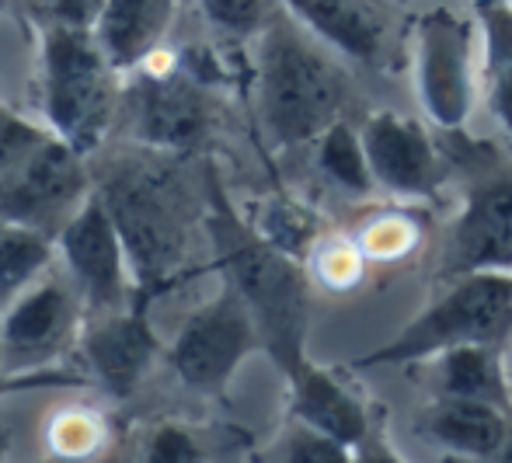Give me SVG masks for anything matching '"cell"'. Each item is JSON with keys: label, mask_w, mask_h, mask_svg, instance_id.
I'll list each match as a JSON object with an SVG mask.
<instances>
[{"label": "cell", "mask_w": 512, "mask_h": 463, "mask_svg": "<svg viewBox=\"0 0 512 463\" xmlns=\"http://www.w3.org/2000/svg\"><path fill=\"white\" fill-rule=\"evenodd\" d=\"M509 4H512V0H509Z\"/></svg>", "instance_id": "e575fe53"}, {"label": "cell", "mask_w": 512, "mask_h": 463, "mask_svg": "<svg viewBox=\"0 0 512 463\" xmlns=\"http://www.w3.org/2000/svg\"><path fill=\"white\" fill-rule=\"evenodd\" d=\"M56 262V241L25 223L0 220V314Z\"/></svg>", "instance_id": "603a6c76"}, {"label": "cell", "mask_w": 512, "mask_h": 463, "mask_svg": "<svg viewBox=\"0 0 512 463\" xmlns=\"http://www.w3.org/2000/svg\"><path fill=\"white\" fill-rule=\"evenodd\" d=\"M509 411L485 401L436 397L418 415V432L425 443L460 460H495L506 443Z\"/></svg>", "instance_id": "e0dca14e"}, {"label": "cell", "mask_w": 512, "mask_h": 463, "mask_svg": "<svg viewBox=\"0 0 512 463\" xmlns=\"http://www.w3.org/2000/svg\"><path fill=\"white\" fill-rule=\"evenodd\" d=\"M321 46L363 67H377L387 53L384 0H279Z\"/></svg>", "instance_id": "9a60e30c"}, {"label": "cell", "mask_w": 512, "mask_h": 463, "mask_svg": "<svg viewBox=\"0 0 512 463\" xmlns=\"http://www.w3.org/2000/svg\"><path fill=\"white\" fill-rule=\"evenodd\" d=\"M56 255L81 293L88 321L119 314L136 303V282L126 244H122L119 227L98 192H91L74 220L56 234Z\"/></svg>", "instance_id": "8fae6325"}, {"label": "cell", "mask_w": 512, "mask_h": 463, "mask_svg": "<svg viewBox=\"0 0 512 463\" xmlns=\"http://www.w3.org/2000/svg\"><path fill=\"white\" fill-rule=\"evenodd\" d=\"M108 0H14V11L35 28H74L95 32Z\"/></svg>", "instance_id": "4316f807"}, {"label": "cell", "mask_w": 512, "mask_h": 463, "mask_svg": "<svg viewBox=\"0 0 512 463\" xmlns=\"http://www.w3.org/2000/svg\"><path fill=\"white\" fill-rule=\"evenodd\" d=\"M140 463H209V450L192 425L157 422L147 432Z\"/></svg>", "instance_id": "f546056e"}, {"label": "cell", "mask_w": 512, "mask_h": 463, "mask_svg": "<svg viewBox=\"0 0 512 463\" xmlns=\"http://www.w3.org/2000/svg\"><path fill=\"white\" fill-rule=\"evenodd\" d=\"M88 310L67 272L49 269L0 314L4 373L11 390L39 387L49 370L77 352Z\"/></svg>", "instance_id": "ba28073f"}, {"label": "cell", "mask_w": 512, "mask_h": 463, "mask_svg": "<svg viewBox=\"0 0 512 463\" xmlns=\"http://www.w3.org/2000/svg\"><path fill=\"white\" fill-rule=\"evenodd\" d=\"M255 352H265L262 331H258L241 293L223 282L220 293L209 296L185 317L164 359L192 394L223 397L237 370Z\"/></svg>", "instance_id": "9c48e42d"}, {"label": "cell", "mask_w": 512, "mask_h": 463, "mask_svg": "<svg viewBox=\"0 0 512 463\" xmlns=\"http://www.w3.org/2000/svg\"><path fill=\"white\" fill-rule=\"evenodd\" d=\"M199 14L213 32L227 35V39H258L265 21L272 18L265 0H196Z\"/></svg>", "instance_id": "f1b7e54d"}, {"label": "cell", "mask_w": 512, "mask_h": 463, "mask_svg": "<svg viewBox=\"0 0 512 463\" xmlns=\"http://www.w3.org/2000/svg\"><path fill=\"white\" fill-rule=\"evenodd\" d=\"M499 463H512V411H509V429H506V443H502L499 457H495Z\"/></svg>", "instance_id": "d6a6232c"}, {"label": "cell", "mask_w": 512, "mask_h": 463, "mask_svg": "<svg viewBox=\"0 0 512 463\" xmlns=\"http://www.w3.org/2000/svg\"><path fill=\"white\" fill-rule=\"evenodd\" d=\"M481 56V98L492 119L512 143V4L509 0H474Z\"/></svg>", "instance_id": "ffe728a7"}, {"label": "cell", "mask_w": 512, "mask_h": 463, "mask_svg": "<svg viewBox=\"0 0 512 463\" xmlns=\"http://www.w3.org/2000/svg\"><path fill=\"white\" fill-rule=\"evenodd\" d=\"M411 81L432 126L464 133L481 94L478 21L453 7L425 11L411 32Z\"/></svg>", "instance_id": "52a82bcc"}, {"label": "cell", "mask_w": 512, "mask_h": 463, "mask_svg": "<svg viewBox=\"0 0 512 463\" xmlns=\"http://www.w3.org/2000/svg\"><path fill=\"white\" fill-rule=\"evenodd\" d=\"M39 42V112L77 154L91 157L115 136L126 74L98 46L95 32L42 28Z\"/></svg>", "instance_id": "5b68a950"}, {"label": "cell", "mask_w": 512, "mask_h": 463, "mask_svg": "<svg viewBox=\"0 0 512 463\" xmlns=\"http://www.w3.org/2000/svg\"><path fill=\"white\" fill-rule=\"evenodd\" d=\"M88 161L95 192L102 195L126 244L136 282L133 307L150 310L157 296H168L189 279L192 230L203 223L206 202L192 209L182 178L185 157L108 140Z\"/></svg>", "instance_id": "6da1fadb"}, {"label": "cell", "mask_w": 512, "mask_h": 463, "mask_svg": "<svg viewBox=\"0 0 512 463\" xmlns=\"http://www.w3.org/2000/svg\"><path fill=\"white\" fill-rule=\"evenodd\" d=\"M359 251L366 255L370 265H391V262H401L408 258L411 251L422 244L425 237V223L418 216V209H408V206H398V209H377L373 216H366L356 230Z\"/></svg>", "instance_id": "d4e9b609"}, {"label": "cell", "mask_w": 512, "mask_h": 463, "mask_svg": "<svg viewBox=\"0 0 512 463\" xmlns=\"http://www.w3.org/2000/svg\"><path fill=\"white\" fill-rule=\"evenodd\" d=\"M11 394V383H7V373H4V335H0V397Z\"/></svg>", "instance_id": "836d02e7"}, {"label": "cell", "mask_w": 512, "mask_h": 463, "mask_svg": "<svg viewBox=\"0 0 512 463\" xmlns=\"http://www.w3.org/2000/svg\"><path fill=\"white\" fill-rule=\"evenodd\" d=\"M178 7L182 0H108L95 28L98 46L129 77L157 46L168 42Z\"/></svg>", "instance_id": "ac0fdd59"}, {"label": "cell", "mask_w": 512, "mask_h": 463, "mask_svg": "<svg viewBox=\"0 0 512 463\" xmlns=\"http://www.w3.org/2000/svg\"><path fill=\"white\" fill-rule=\"evenodd\" d=\"M7 457H11V429L0 422V463H7Z\"/></svg>", "instance_id": "1f68e13d"}, {"label": "cell", "mask_w": 512, "mask_h": 463, "mask_svg": "<svg viewBox=\"0 0 512 463\" xmlns=\"http://www.w3.org/2000/svg\"><path fill=\"white\" fill-rule=\"evenodd\" d=\"M213 126L216 91L196 84L182 67L168 77L136 70L126 77L112 140H126L175 157H192L203 150Z\"/></svg>", "instance_id": "30bf717a"}, {"label": "cell", "mask_w": 512, "mask_h": 463, "mask_svg": "<svg viewBox=\"0 0 512 463\" xmlns=\"http://www.w3.org/2000/svg\"><path fill=\"white\" fill-rule=\"evenodd\" d=\"M436 397H464L512 411V380L506 373V349L495 345H464L432 359Z\"/></svg>", "instance_id": "44dd1931"}, {"label": "cell", "mask_w": 512, "mask_h": 463, "mask_svg": "<svg viewBox=\"0 0 512 463\" xmlns=\"http://www.w3.org/2000/svg\"><path fill=\"white\" fill-rule=\"evenodd\" d=\"M314 150H317V168H321V175L328 178L338 192L352 195V199H366V195L377 188L370 161H366L363 136L345 119L335 122V126L314 143Z\"/></svg>", "instance_id": "cb8c5ba5"}, {"label": "cell", "mask_w": 512, "mask_h": 463, "mask_svg": "<svg viewBox=\"0 0 512 463\" xmlns=\"http://www.w3.org/2000/svg\"><path fill=\"white\" fill-rule=\"evenodd\" d=\"M366 255L359 251L352 234H324L317 248L307 258V272L314 286L328 289V293H345L359 279L366 276Z\"/></svg>", "instance_id": "484cf974"}, {"label": "cell", "mask_w": 512, "mask_h": 463, "mask_svg": "<svg viewBox=\"0 0 512 463\" xmlns=\"http://www.w3.org/2000/svg\"><path fill=\"white\" fill-rule=\"evenodd\" d=\"M359 136L377 188L401 202H422L436 195L443 182V157L425 122L394 108H377L366 115Z\"/></svg>", "instance_id": "5bb4252c"}, {"label": "cell", "mask_w": 512, "mask_h": 463, "mask_svg": "<svg viewBox=\"0 0 512 463\" xmlns=\"http://www.w3.org/2000/svg\"><path fill=\"white\" fill-rule=\"evenodd\" d=\"M258 119L272 147L293 150L317 143L342 122L349 77L328 46L314 39L290 11H272L255 39Z\"/></svg>", "instance_id": "3957f363"}, {"label": "cell", "mask_w": 512, "mask_h": 463, "mask_svg": "<svg viewBox=\"0 0 512 463\" xmlns=\"http://www.w3.org/2000/svg\"><path fill=\"white\" fill-rule=\"evenodd\" d=\"M286 383H290V418L310 425V429L324 432L352 450L377 429L370 404L328 366L307 359L297 373L286 376Z\"/></svg>", "instance_id": "2e32d148"}, {"label": "cell", "mask_w": 512, "mask_h": 463, "mask_svg": "<svg viewBox=\"0 0 512 463\" xmlns=\"http://www.w3.org/2000/svg\"><path fill=\"white\" fill-rule=\"evenodd\" d=\"M352 463H408L401 457L398 450L391 446V439L384 436L380 429H373L370 436L363 439V443L356 446V453H352Z\"/></svg>", "instance_id": "4dcf8cb0"}, {"label": "cell", "mask_w": 512, "mask_h": 463, "mask_svg": "<svg viewBox=\"0 0 512 463\" xmlns=\"http://www.w3.org/2000/svg\"><path fill=\"white\" fill-rule=\"evenodd\" d=\"M352 453H356L352 446L293 418L290 429L279 436L276 450H272V463H352Z\"/></svg>", "instance_id": "83f0119b"}, {"label": "cell", "mask_w": 512, "mask_h": 463, "mask_svg": "<svg viewBox=\"0 0 512 463\" xmlns=\"http://www.w3.org/2000/svg\"><path fill=\"white\" fill-rule=\"evenodd\" d=\"M122 429L102 404H63L42 425L46 463H119Z\"/></svg>", "instance_id": "d6986e66"}, {"label": "cell", "mask_w": 512, "mask_h": 463, "mask_svg": "<svg viewBox=\"0 0 512 463\" xmlns=\"http://www.w3.org/2000/svg\"><path fill=\"white\" fill-rule=\"evenodd\" d=\"M439 279L471 272H512V171L467 192L439 248Z\"/></svg>", "instance_id": "4fadbf2b"}, {"label": "cell", "mask_w": 512, "mask_h": 463, "mask_svg": "<svg viewBox=\"0 0 512 463\" xmlns=\"http://www.w3.org/2000/svg\"><path fill=\"white\" fill-rule=\"evenodd\" d=\"M74 356V373L81 376L84 387H95L108 401L122 404L150 380L164 349L150 324V310L129 307L84 324Z\"/></svg>", "instance_id": "7c38bea8"}, {"label": "cell", "mask_w": 512, "mask_h": 463, "mask_svg": "<svg viewBox=\"0 0 512 463\" xmlns=\"http://www.w3.org/2000/svg\"><path fill=\"white\" fill-rule=\"evenodd\" d=\"M95 192L91 161L49 122H35L0 101V220L60 234Z\"/></svg>", "instance_id": "277c9868"}, {"label": "cell", "mask_w": 512, "mask_h": 463, "mask_svg": "<svg viewBox=\"0 0 512 463\" xmlns=\"http://www.w3.org/2000/svg\"><path fill=\"white\" fill-rule=\"evenodd\" d=\"M248 223L272 244V248L286 251V255L304 265H307L310 251L317 248V241L328 234L321 216H317V209L286 192L258 199V206L248 213Z\"/></svg>", "instance_id": "7402d4cb"}, {"label": "cell", "mask_w": 512, "mask_h": 463, "mask_svg": "<svg viewBox=\"0 0 512 463\" xmlns=\"http://www.w3.org/2000/svg\"><path fill=\"white\" fill-rule=\"evenodd\" d=\"M206 216L203 230L213 248V265L227 286L241 293L262 331L265 356L283 376H293L307 363L310 307H314V279L307 265L272 248L262 234L237 213L227 188L216 175L213 161H203Z\"/></svg>", "instance_id": "7a4b0ae2"}, {"label": "cell", "mask_w": 512, "mask_h": 463, "mask_svg": "<svg viewBox=\"0 0 512 463\" xmlns=\"http://www.w3.org/2000/svg\"><path fill=\"white\" fill-rule=\"evenodd\" d=\"M512 342V272H471L446 282V289L418 310L415 317L387 338L384 345L363 352L356 370L373 366H411L432 363L443 352L464 345H495L506 349Z\"/></svg>", "instance_id": "8992f818"}]
</instances>
